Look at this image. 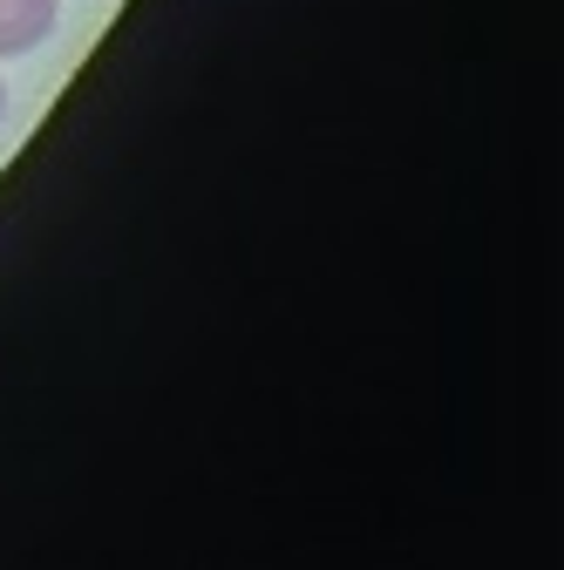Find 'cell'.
<instances>
[{
  "label": "cell",
  "instance_id": "6da1fadb",
  "mask_svg": "<svg viewBox=\"0 0 564 570\" xmlns=\"http://www.w3.org/2000/svg\"><path fill=\"white\" fill-rule=\"evenodd\" d=\"M55 28H61V0H0V61L48 48Z\"/></svg>",
  "mask_w": 564,
  "mask_h": 570
},
{
  "label": "cell",
  "instance_id": "7a4b0ae2",
  "mask_svg": "<svg viewBox=\"0 0 564 570\" xmlns=\"http://www.w3.org/2000/svg\"><path fill=\"white\" fill-rule=\"evenodd\" d=\"M0 129H8V82H0Z\"/></svg>",
  "mask_w": 564,
  "mask_h": 570
}]
</instances>
